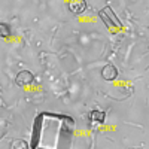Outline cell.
Returning a JSON list of instances; mask_svg holds the SVG:
<instances>
[{
  "mask_svg": "<svg viewBox=\"0 0 149 149\" xmlns=\"http://www.w3.org/2000/svg\"><path fill=\"white\" fill-rule=\"evenodd\" d=\"M131 149H143V148H131Z\"/></svg>",
  "mask_w": 149,
  "mask_h": 149,
  "instance_id": "30bf717a",
  "label": "cell"
},
{
  "mask_svg": "<svg viewBox=\"0 0 149 149\" xmlns=\"http://www.w3.org/2000/svg\"><path fill=\"white\" fill-rule=\"evenodd\" d=\"M15 82L19 85V86H27L33 82V73H30L29 70H21L18 74H17V79Z\"/></svg>",
  "mask_w": 149,
  "mask_h": 149,
  "instance_id": "277c9868",
  "label": "cell"
},
{
  "mask_svg": "<svg viewBox=\"0 0 149 149\" xmlns=\"http://www.w3.org/2000/svg\"><path fill=\"white\" fill-rule=\"evenodd\" d=\"M118 76V70L115 66L112 64H106L103 69H102V78L104 81H115Z\"/></svg>",
  "mask_w": 149,
  "mask_h": 149,
  "instance_id": "5b68a950",
  "label": "cell"
},
{
  "mask_svg": "<svg viewBox=\"0 0 149 149\" xmlns=\"http://www.w3.org/2000/svg\"><path fill=\"white\" fill-rule=\"evenodd\" d=\"M3 134H5V130H2V128H0V139L3 137Z\"/></svg>",
  "mask_w": 149,
  "mask_h": 149,
  "instance_id": "9c48e42d",
  "label": "cell"
},
{
  "mask_svg": "<svg viewBox=\"0 0 149 149\" xmlns=\"http://www.w3.org/2000/svg\"><path fill=\"white\" fill-rule=\"evenodd\" d=\"M67 6H69V10L72 12V14L81 15V14H84L85 9H86V2H85V0H69Z\"/></svg>",
  "mask_w": 149,
  "mask_h": 149,
  "instance_id": "3957f363",
  "label": "cell"
},
{
  "mask_svg": "<svg viewBox=\"0 0 149 149\" xmlns=\"http://www.w3.org/2000/svg\"><path fill=\"white\" fill-rule=\"evenodd\" d=\"M10 34H12L10 27L8 26V24H5V22H0V36L6 39V37H10Z\"/></svg>",
  "mask_w": 149,
  "mask_h": 149,
  "instance_id": "ba28073f",
  "label": "cell"
},
{
  "mask_svg": "<svg viewBox=\"0 0 149 149\" xmlns=\"http://www.w3.org/2000/svg\"><path fill=\"white\" fill-rule=\"evenodd\" d=\"M10 149H30V146H29V143H27L26 140H22V139H17V140L12 142Z\"/></svg>",
  "mask_w": 149,
  "mask_h": 149,
  "instance_id": "52a82bcc",
  "label": "cell"
},
{
  "mask_svg": "<svg viewBox=\"0 0 149 149\" xmlns=\"http://www.w3.org/2000/svg\"><path fill=\"white\" fill-rule=\"evenodd\" d=\"M104 122V112H100V110H93L90 113V124L93 127H97V125H102Z\"/></svg>",
  "mask_w": 149,
  "mask_h": 149,
  "instance_id": "8992f818",
  "label": "cell"
},
{
  "mask_svg": "<svg viewBox=\"0 0 149 149\" xmlns=\"http://www.w3.org/2000/svg\"><path fill=\"white\" fill-rule=\"evenodd\" d=\"M98 17L102 18V21L104 22V26L110 30V31H118L122 29V22L118 18V15L113 12L110 6H104L100 12H98Z\"/></svg>",
  "mask_w": 149,
  "mask_h": 149,
  "instance_id": "7a4b0ae2",
  "label": "cell"
},
{
  "mask_svg": "<svg viewBox=\"0 0 149 149\" xmlns=\"http://www.w3.org/2000/svg\"><path fill=\"white\" fill-rule=\"evenodd\" d=\"M74 119L66 113L40 112L33 121L30 149H72Z\"/></svg>",
  "mask_w": 149,
  "mask_h": 149,
  "instance_id": "6da1fadb",
  "label": "cell"
}]
</instances>
